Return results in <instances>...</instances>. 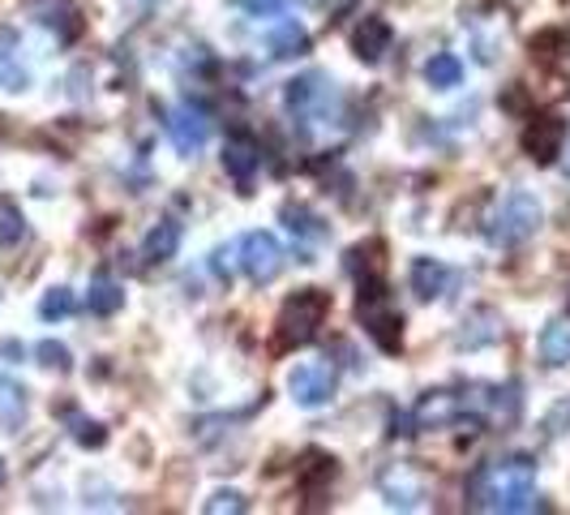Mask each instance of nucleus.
I'll use <instances>...</instances> for the list:
<instances>
[{
  "instance_id": "obj_3",
  "label": "nucleus",
  "mask_w": 570,
  "mask_h": 515,
  "mask_svg": "<svg viewBox=\"0 0 570 515\" xmlns=\"http://www.w3.org/2000/svg\"><path fill=\"white\" fill-rule=\"evenodd\" d=\"M541 220H545V211H541L536 194H528V189H510L498 207H494V216H490V228H485V232H490V241H494L498 249H515V245H523V241L536 236Z\"/></svg>"
},
{
  "instance_id": "obj_6",
  "label": "nucleus",
  "mask_w": 570,
  "mask_h": 515,
  "mask_svg": "<svg viewBox=\"0 0 570 515\" xmlns=\"http://www.w3.org/2000/svg\"><path fill=\"white\" fill-rule=\"evenodd\" d=\"M240 267L253 284H271L280 271H284V249L271 232H249L240 241Z\"/></svg>"
},
{
  "instance_id": "obj_17",
  "label": "nucleus",
  "mask_w": 570,
  "mask_h": 515,
  "mask_svg": "<svg viewBox=\"0 0 570 515\" xmlns=\"http://www.w3.org/2000/svg\"><path fill=\"white\" fill-rule=\"evenodd\" d=\"M86 305H90V314L112 318V314L125 305V289H121L116 280H108V275H95V280H90V293H86Z\"/></svg>"
},
{
  "instance_id": "obj_12",
  "label": "nucleus",
  "mask_w": 570,
  "mask_h": 515,
  "mask_svg": "<svg viewBox=\"0 0 570 515\" xmlns=\"http://www.w3.org/2000/svg\"><path fill=\"white\" fill-rule=\"evenodd\" d=\"M258 163H262V150L253 147L249 138H232L227 147H223V168H227V176L245 189L249 181H253V172H258Z\"/></svg>"
},
{
  "instance_id": "obj_8",
  "label": "nucleus",
  "mask_w": 570,
  "mask_h": 515,
  "mask_svg": "<svg viewBox=\"0 0 570 515\" xmlns=\"http://www.w3.org/2000/svg\"><path fill=\"white\" fill-rule=\"evenodd\" d=\"M168 134H172V143H176L181 155H198V150L207 147V138H211V121H207L202 108L181 103V108L172 112V121H168Z\"/></svg>"
},
{
  "instance_id": "obj_1",
  "label": "nucleus",
  "mask_w": 570,
  "mask_h": 515,
  "mask_svg": "<svg viewBox=\"0 0 570 515\" xmlns=\"http://www.w3.org/2000/svg\"><path fill=\"white\" fill-rule=\"evenodd\" d=\"M472 507L481 512H536V464L528 455H506L472 477Z\"/></svg>"
},
{
  "instance_id": "obj_10",
  "label": "nucleus",
  "mask_w": 570,
  "mask_h": 515,
  "mask_svg": "<svg viewBox=\"0 0 570 515\" xmlns=\"http://www.w3.org/2000/svg\"><path fill=\"white\" fill-rule=\"evenodd\" d=\"M463 413H468V400H463V395L429 391L425 400H421V408H417V421H421V430H429V426H446V421H455V417H463Z\"/></svg>"
},
{
  "instance_id": "obj_5",
  "label": "nucleus",
  "mask_w": 570,
  "mask_h": 515,
  "mask_svg": "<svg viewBox=\"0 0 570 515\" xmlns=\"http://www.w3.org/2000/svg\"><path fill=\"white\" fill-rule=\"evenodd\" d=\"M287 391L300 408H322L335 395V366L331 361H300L287 373Z\"/></svg>"
},
{
  "instance_id": "obj_16",
  "label": "nucleus",
  "mask_w": 570,
  "mask_h": 515,
  "mask_svg": "<svg viewBox=\"0 0 570 515\" xmlns=\"http://www.w3.org/2000/svg\"><path fill=\"white\" fill-rule=\"evenodd\" d=\"M541 357H545V366H570V322L567 318H554V322L541 331Z\"/></svg>"
},
{
  "instance_id": "obj_7",
  "label": "nucleus",
  "mask_w": 570,
  "mask_h": 515,
  "mask_svg": "<svg viewBox=\"0 0 570 515\" xmlns=\"http://www.w3.org/2000/svg\"><path fill=\"white\" fill-rule=\"evenodd\" d=\"M519 143H523V155L532 163H554L567 147V121L562 117H532Z\"/></svg>"
},
{
  "instance_id": "obj_25",
  "label": "nucleus",
  "mask_w": 570,
  "mask_h": 515,
  "mask_svg": "<svg viewBox=\"0 0 570 515\" xmlns=\"http://www.w3.org/2000/svg\"><path fill=\"white\" fill-rule=\"evenodd\" d=\"M35 357H39V366H48V369H70V348L65 344H57V340H44L39 348H35Z\"/></svg>"
},
{
  "instance_id": "obj_22",
  "label": "nucleus",
  "mask_w": 570,
  "mask_h": 515,
  "mask_svg": "<svg viewBox=\"0 0 570 515\" xmlns=\"http://www.w3.org/2000/svg\"><path fill=\"white\" fill-rule=\"evenodd\" d=\"M284 223L296 232V236H305V241H322L326 236V228H322V220L313 216V211H305V207H292L287 203L284 207Z\"/></svg>"
},
{
  "instance_id": "obj_2",
  "label": "nucleus",
  "mask_w": 570,
  "mask_h": 515,
  "mask_svg": "<svg viewBox=\"0 0 570 515\" xmlns=\"http://www.w3.org/2000/svg\"><path fill=\"white\" fill-rule=\"evenodd\" d=\"M326 309H331V296L322 289H300L296 296H287L284 309H280V322H275V348H305L318 327L326 322Z\"/></svg>"
},
{
  "instance_id": "obj_24",
  "label": "nucleus",
  "mask_w": 570,
  "mask_h": 515,
  "mask_svg": "<svg viewBox=\"0 0 570 515\" xmlns=\"http://www.w3.org/2000/svg\"><path fill=\"white\" fill-rule=\"evenodd\" d=\"M26 236V223H22V211L0 203V245H17Z\"/></svg>"
},
{
  "instance_id": "obj_30",
  "label": "nucleus",
  "mask_w": 570,
  "mask_h": 515,
  "mask_svg": "<svg viewBox=\"0 0 570 515\" xmlns=\"http://www.w3.org/2000/svg\"><path fill=\"white\" fill-rule=\"evenodd\" d=\"M0 490H4V459H0Z\"/></svg>"
},
{
  "instance_id": "obj_19",
  "label": "nucleus",
  "mask_w": 570,
  "mask_h": 515,
  "mask_svg": "<svg viewBox=\"0 0 570 515\" xmlns=\"http://www.w3.org/2000/svg\"><path fill=\"white\" fill-rule=\"evenodd\" d=\"M528 48H532L536 61H558L562 52H570V30H562V26H545V30H536V35L528 39Z\"/></svg>"
},
{
  "instance_id": "obj_20",
  "label": "nucleus",
  "mask_w": 570,
  "mask_h": 515,
  "mask_svg": "<svg viewBox=\"0 0 570 515\" xmlns=\"http://www.w3.org/2000/svg\"><path fill=\"white\" fill-rule=\"evenodd\" d=\"M425 82H429V86H437V90H450V86H459V82H463V65H459V57H450V52H437V57H429V61H425Z\"/></svg>"
},
{
  "instance_id": "obj_9",
  "label": "nucleus",
  "mask_w": 570,
  "mask_h": 515,
  "mask_svg": "<svg viewBox=\"0 0 570 515\" xmlns=\"http://www.w3.org/2000/svg\"><path fill=\"white\" fill-rule=\"evenodd\" d=\"M391 22L382 17H364L357 30H352V52H357L364 65H377L386 52H391Z\"/></svg>"
},
{
  "instance_id": "obj_28",
  "label": "nucleus",
  "mask_w": 570,
  "mask_h": 515,
  "mask_svg": "<svg viewBox=\"0 0 570 515\" xmlns=\"http://www.w3.org/2000/svg\"><path fill=\"white\" fill-rule=\"evenodd\" d=\"M245 13H253V17H271V13H280V9H287L292 0H236Z\"/></svg>"
},
{
  "instance_id": "obj_21",
  "label": "nucleus",
  "mask_w": 570,
  "mask_h": 515,
  "mask_svg": "<svg viewBox=\"0 0 570 515\" xmlns=\"http://www.w3.org/2000/svg\"><path fill=\"white\" fill-rule=\"evenodd\" d=\"M296 477H300V486H305V490H318L322 481H331V477H335V459H331V455H322V451H305V455H300Z\"/></svg>"
},
{
  "instance_id": "obj_11",
  "label": "nucleus",
  "mask_w": 570,
  "mask_h": 515,
  "mask_svg": "<svg viewBox=\"0 0 570 515\" xmlns=\"http://www.w3.org/2000/svg\"><path fill=\"white\" fill-rule=\"evenodd\" d=\"M26 387L17 382V378H9V373H0V430L4 434H17L22 426H26Z\"/></svg>"
},
{
  "instance_id": "obj_15",
  "label": "nucleus",
  "mask_w": 570,
  "mask_h": 515,
  "mask_svg": "<svg viewBox=\"0 0 570 515\" xmlns=\"http://www.w3.org/2000/svg\"><path fill=\"white\" fill-rule=\"evenodd\" d=\"M446 284H450V271L437 258H417L412 262V293L421 296V301H437V296L446 293Z\"/></svg>"
},
{
  "instance_id": "obj_13",
  "label": "nucleus",
  "mask_w": 570,
  "mask_h": 515,
  "mask_svg": "<svg viewBox=\"0 0 570 515\" xmlns=\"http://www.w3.org/2000/svg\"><path fill=\"white\" fill-rule=\"evenodd\" d=\"M30 74L17 57V35L9 26H0V90H26Z\"/></svg>"
},
{
  "instance_id": "obj_4",
  "label": "nucleus",
  "mask_w": 570,
  "mask_h": 515,
  "mask_svg": "<svg viewBox=\"0 0 570 515\" xmlns=\"http://www.w3.org/2000/svg\"><path fill=\"white\" fill-rule=\"evenodd\" d=\"M357 309L360 318H364V331L373 335V344H377L382 353H399V348H404V314L391 305L382 280H364V284H360Z\"/></svg>"
},
{
  "instance_id": "obj_27",
  "label": "nucleus",
  "mask_w": 570,
  "mask_h": 515,
  "mask_svg": "<svg viewBox=\"0 0 570 515\" xmlns=\"http://www.w3.org/2000/svg\"><path fill=\"white\" fill-rule=\"evenodd\" d=\"M73 439L82 442V446H103L108 434H103V426H99V421H73Z\"/></svg>"
},
{
  "instance_id": "obj_26",
  "label": "nucleus",
  "mask_w": 570,
  "mask_h": 515,
  "mask_svg": "<svg viewBox=\"0 0 570 515\" xmlns=\"http://www.w3.org/2000/svg\"><path fill=\"white\" fill-rule=\"evenodd\" d=\"M223 512L240 515L245 512V499H240L236 490H219L214 499H207V515H223Z\"/></svg>"
},
{
  "instance_id": "obj_23",
  "label": "nucleus",
  "mask_w": 570,
  "mask_h": 515,
  "mask_svg": "<svg viewBox=\"0 0 570 515\" xmlns=\"http://www.w3.org/2000/svg\"><path fill=\"white\" fill-rule=\"evenodd\" d=\"M73 314V293L70 289H48L39 301V318L44 322H57V318H70Z\"/></svg>"
},
{
  "instance_id": "obj_14",
  "label": "nucleus",
  "mask_w": 570,
  "mask_h": 515,
  "mask_svg": "<svg viewBox=\"0 0 570 515\" xmlns=\"http://www.w3.org/2000/svg\"><path fill=\"white\" fill-rule=\"evenodd\" d=\"M181 249V223L176 220H159L142 241V258L146 262H172Z\"/></svg>"
},
{
  "instance_id": "obj_29",
  "label": "nucleus",
  "mask_w": 570,
  "mask_h": 515,
  "mask_svg": "<svg viewBox=\"0 0 570 515\" xmlns=\"http://www.w3.org/2000/svg\"><path fill=\"white\" fill-rule=\"evenodd\" d=\"M211 271L219 275V280H232V262H227V249H219V254H214Z\"/></svg>"
},
{
  "instance_id": "obj_18",
  "label": "nucleus",
  "mask_w": 570,
  "mask_h": 515,
  "mask_svg": "<svg viewBox=\"0 0 570 515\" xmlns=\"http://www.w3.org/2000/svg\"><path fill=\"white\" fill-rule=\"evenodd\" d=\"M309 52V30L296 26V22H284L275 35H271V57L280 61H292V57H305Z\"/></svg>"
}]
</instances>
